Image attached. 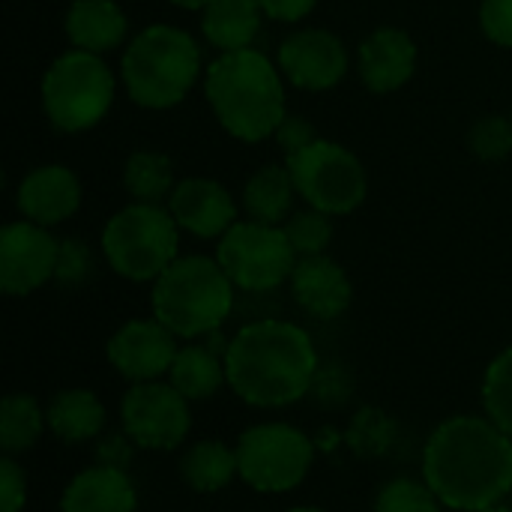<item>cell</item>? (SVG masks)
Masks as SVG:
<instances>
[{
  "label": "cell",
  "instance_id": "23",
  "mask_svg": "<svg viewBox=\"0 0 512 512\" xmlns=\"http://www.w3.org/2000/svg\"><path fill=\"white\" fill-rule=\"evenodd\" d=\"M228 381L225 375V357L216 354L210 345H186L177 351L174 366L168 372V384L183 393L189 402L210 399L222 384Z\"/></svg>",
  "mask_w": 512,
  "mask_h": 512
},
{
  "label": "cell",
  "instance_id": "22",
  "mask_svg": "<svg viewBox=\"0 0 512 512\" xmlns=\"http://www.w3.org/2000/svg\"><path fill=\"white\" fill-rule=\"evenodd\" d=\"M48 429L66 444L93 441L105 426V408L90 390H60L48 405Z\"/></svg>",
  "mask_w": 512,
  "mask_h": 512
},
{
  "label": "cell",
  "instance_id": "37",
  "mask_svg": "<svg viewBox=\"0 0 512 512\" xmlns=\"http://www.w3.org/2000/svg\"><path fill=\"white\" fill-rule=\"evenodd\" d=\"M315 138H318V135H315V129H312V123H309L306 117H297V114H288V117L279 123V129H276V141H279V147H282L285 156L300 153V150L309 147Z\"/></svg>",
  "mask_w": 512,
  "mask_h": 512
},
{
  "label": "cell",
  "instance_id": "18",
  "mask_svg": "<svg viewBox=\"0 0 512 512\" xmlns=\"http://www.w3.org/2000/svg\"><path fill=\"white\" fill-rule=\"evenodd\" d=\"M291 291L297 303L321 321L339 318L351 306V279L348 273L327 255H309L300 258L291 273Z\"/></svg>",
  "mask_w": 512,
  "mask_h": 512
},
{
  "label": "cell",
  "instance_id": "40",
  "mask_svg": "<svg viewBox=\"0 0 512 512\" xmlns=\"http://www.w3.org/2000/svg\"><path fill=\"white\" fill-rule=\"evenodd\" d=\"M174 6H180V9H204L210 0H171Z\"/></svg>",
  "mask_w": 512,
  "mask_h": 512
},
{
  "label": "cell",
  "instance_id": "26",
  "mask_svg": "<svg viewBox=\"0 0 512 512\" xmlns=\"http://www.w3.org/2000/svg\"><path fill=\"white\" fill-rule=\"evenodd\" d=\"M123 186L138 204H159L174 192L171 159L156 150H135L123 168Z\"/></svg>",
  "mask_w": 512,
  "mask_h": 512
},
{
  "label": "cell",
  "instance_id": "21",
  "mask_svg": "<svg viewBox=\"0 0 512 512\" xmlns=\"http://www.w3.org/2000/svg\"><path fill=\"white\" fill-rule=\"evenodd\" d=\"M261 3L258 0H210L201 15V30L210 45L225 51L252 48L261 30Z\"/></svg>",
  "mask_w": 512,
  "mask_h": 512
},
{
  "label": "cell",
  "instance_id": "29",
  "mask_svg": "<svg viewBox=\"0 0 512 512\" xmlns=\"http://www.w3.org/2000/svg\"><path fill=\"white\" fill-rule=\"evenodd\" d=\"M441 507V498L429 489L426 480L417 483L408 477L387 483L375 501V512H444Z\"/></svg>",
  "mask_w": 512,
  "mask_h": 512
},
{
  "label": "cell",
  "instance_id": "7",
  "mask_svg": "<svg viewBox=\"0 0 512 512\" xmlns=\"http://www.w3.org/2000/svg\"><path fill=\"white\" fill-rule=\"evenodd\" d=\"M180 249V225L159 204H129L102 231V252L114 273L129 282H156Z\"/></svg>",
  "mask_w": 512,
  "mask_h": 512
},
{
  "label": "cell",
  "instance_id": "28",
  "mask_svg": "<svg viewBox=\"0 0 512 512\" xmlns=\"http://www.w3.org/2000/svg\"><path fill=\"white\" fill-rule=\"evenodd\" d=\"M483 408L486 417L512 438V345L498 354L483 378Z\"/></svg>",
  "mask_w": 512,
  "mask_h": 512
},
{
  "label": "cell",
  "instance_id": "9",
  "mask_svg": "<svg viewBox=\"0 0 512 512\" xmlns=\"http://www.w3.org/2000/svg\"><path fill=\"white\" fill-rule=\"evenodd\" d=\"M216 261L240 291H273L291 279L297 252L285 228L267 222H234L216 246Z\"/></svg>",
  "mask_w": 512,
  "mask_h": 512
},
{
  "label": "cell",
  "instance_id": "14",
  "mask_svg": "<svg viewBox=\"0 0 512 512\" xmlns=\"http://www.w3.org/2000/svg\"><path fill=\"white\" fill-rule=\"evenodd\" d=\"M174 339L177 336L162 321L135 318L108 339V363L132 384L159 381L171 372L174 357L180 351Z\"/></svg>",
  "mask_w": 512,
  "mask_h": 512
},
{
  "label": "cell",
  "instance_id": "16",
  "mask_svg": "<svg viewBox=\"0 0 512 512\" xmlns=\"http://www.w3.org/2000/svg\"><path fill=\"white\" fill-rule=\"evenodd\" d=\"M15 204L24 219L51 228L78 210L81 183L66 165H39L18 183Z\"/></svg>",
  "mask_w": 512,
  "mask_h": 512
},
{
  "label": "cell",
  "instance_id": "42",
  "mask_svg": "<svg viewBox=\"0 0 512 512\" xmlns=\"http://www.w3.org/2000/svg\"><path fill=\"white\" fill-rule=\"evenodd\" d=\"M288 512H324V510H318V507H294V510H288Z\"/></svg>",
  "mask_w": 512,
  "mask_h": 512
},
{
  "label": "cell",
  "instance_id": "25",
  "mask_svg": "<svg viewBox=\"0 0 512 512\" xmlns=\"http://www.w3.org/2000/svg\"><path fill=\"white\" fill-rule=\"evenodd\" d=\"M237 474V450L225 447L222 441H198L186 450L180 462V477L195 492H222Z\"/></svg>",
  "mask_w": 512,
  "mask_h": 512
},
{
  "label": "cell",
  "instance_id": "10",
  "mask_svg": "<svg viewBox=\"0 0 512 512\" xmlns=\"http://www.w3.org/2000/svg\"><path fill=\"white\" fill-rule=\"evenodd\" d=\"M237 474L258 492L279 495L297 489L315 456V444L288 423H261L237 441Z\"/></svg>",
  "mask_w": 512,
  "mask_h": 512
},
{
  "label": "cell",
  "instance_id": "8",
  "mask_svg": "<svg viewBox=\"0 0 512 512\" xmlns=\"http://www.w3.org/2000/svg\"><path fill=\"white\" fill-rule=\"evenodd\" d=\"M288 171L300 198L327 216H345L366 198L363 162L336 141L315 138L309 147L288 156Z\"/></svg>",
  "mask_w": 512,
  "mask_h": 512
},
{
  "label": "cell",
  "instance_id": "38",
  "mask_svg": "<svg viewBox=\"0 0 512 512\" xmlns=\"http://www.w3.org/2000/svg\"><path fill=\"white\" fill-rule=\"evenodd\" d=\"M132 438L123 432V435H108L105 441H99L96 447V462L99 465H108V468H123L132 462Z\"/></svg>",
  "mask_w": 512,
  "mask_h": 512
},
{
  "label": "cell",
  "instance_id": "12",
  "mask_svg": "<svg viewBox=\"0 0 512 512\" xmlns=\"http://www.w3.org/2000/svg\"><path fill=\"white\" fill-rule=\"evenodd\" d=\"M60 243L45 225L30 219L9 222L0 231V288L9 297H24L54 279Z\"/></svg>",
  "mask_w": 512,
  "mask_h": 512
},
{
  "label": "cell",
  "instance_id": "27",
  "mask_svg": "<svg viewBox=\"0 0 512 512\" xmlns=\"http://www.w3.org/2000/svg\"><path fill=\"white\" fill-rule=\"evenodd\" d=\"M45 414L39 408V402L27 393H12L3 399L0 405V447L6 456H18L27 453L42 429H45Z\"/></svg>",
  "mask_w": 512,
  "mask_h": 512
},
{
  "label": "cell",
  "instance_id": "5",
  "mask_svg": "<svg viewBox=\"0 0 512 512\" xmlns=\"http://www.w3.org/2000/svg\"><path fill=\"white\" fill-rule=\"evenodd\" d=\"M234 309V282L216 258H177L153 282V318L180 339L216 333Z\"/></svg>",
  "mask_w": 512,
  "mask_h": 512
},
{
  "label": "cell",
  "instance_id": "1",
  "mask_svg": "<svg viewBox=\"0 0 512 512\" xmlns=\"http://www.w3.org/2000/svg\"><path fill=\"white\" fill-rule=\"evenodd\" d=\"M423 480L450 510L498 507L512 492V438L489 417H450L423 447Z\"/></svg>",
  "mask_w": 512,
  "mask_h": 512
},
{
  "label": "cell",
  "instance_id": "35",
  "mask_svg": "<svg viewBox=\"0 0 512 512\" xmlns=\"http://www.w3.org/2000/svg\"><path fill=\"white\" fill-rule=\"evenodd\" d=\"M312 393L321 405H342L351 396V375L342 366H321Z\"/></svg>",
  "mask_w": 512,
  "mask_h": 512
},
{
  "label": "cell",
  "instance_id": "36",
  "mask_svg": "<svg viewBox=\"0 0 512 512\" xmlns=\"http://www.w3.org/2000/svg\"><path fill=\"white\" fill-rule=\"evenodd\" d=\"M27 501V480L24 471L6 456L0 462V512H21Z\"/></svg>",
  "mask_w": 512,
  "mask_h": 512
},
{
  "label": "cell",
  "instance_id": "11",
  "mask_svg": "<svg viewBox=\"0 0 512 512\" xmlns=\"http://www.w3.org/2000/svg\"><path fill=\"white\" fill-rule=\"evenodd\" d=\"M123 432L144 450H174L192 429L189 399L171 384H132L120 405Z\"/></svg>",
  "mask_w": 512,
  "mask_h": 512
},
{
  "label": "cell",
  "instance_id": "33",
  "mask_svg": "<svg viewBox=\"0 0 512 512\" xmlns=\"http://www.w3.org/2000/svg\"><path fill=\"white\" fill-rule=\"evenodd\" d=\"M90 276V249L81 240H63L57 252L54 279L66 288H78Z\"/></svg>",
  "mask_w": 512,
  "mask_h": 512
},
{
  "label": "cell",
  "instance_id": "15",
  "mask_svg": "<svg viewBox=\"0 0 512 512\" xmlns=\"http://www.w3.org/2000/svg\"><path fill=\"white\" fill-rule=\"evenodd\" d=\"M168 210L183 231L201 240L222 237L237 222V204L231 192L207 177L180 180L168 198Z\"/></svg>",
  "mask_w": 512,
  "mask_h": 512
},
{
  "label": "cell",
  "instance_id": "2",
  "mask_svg": "<svg viewBox=\"0 0 512 512\" xmlns=\"http://www.w3.org/2000/svg\"><path fill=\"white\" fill-rule=\"evenodd\" d=\"M321 363L312 336L288 321H252L228 345L225 375L252 408H285L312 393Z\"/></svg>",
  "mask_w": 512,
  "mask_h": 512
},
{
  "label": "cell",
  "instance_id": "20",
  "mask_svg": "<svg viewBox=\"0 0 512 512\" xmlns=\"http://www.w3.org/2000/svg\"><path fill=\"white\" fill-rule=\"evenodd\" d=\"M129 21L114 0H75L66 12V36L75 48L105 54L126 39Z\"/></svg>",
  "mask_w": 512,
  "mask_h": 512
},
{
  "label": "cell",
  "instance_id": "6",
  "mask_svg": "<svg viewBox=\"0 0 512 512\" xmlns=\"http://www.w3.org/2000/svg\"><path fill=\"white\" fill-rule=\"evenodd\" d=\"M114 90L117 81L108 63L99 54L81 48L60 54L45 69L39 84L45 117L54 129L69 135L93 129L108 114Z\"/></svg>",
  "mask_w": 512,
  "mask_h": 512
},
{
  "label": "cell",
  "instance_id": "13",
  "mask_svg": "<svg viewBox=\"0 0 512 512\" xmlns=\"http://www.w3.org/2000/svg\"><path fill=\"white\" fill-rule=\"evenodd\" d=\"M279 69L300 90H330L348 72V51L336 33L306 27L279 45Z\"/></svg>",
  "mask_w": 512,
  "mask_h": 512
},
{
  "label": "cell",
  "instance_id": "31",
  "mask_svg": "<svg viewBox=\"0 0 512 512\" xmlns=\"http://www.w3.org/2000/svg\"><path fill=\"white\" fill-rule=\"evenodd\" d=\"M285 234L297 252V258H309V255H324V249L330 246L333 240V222L327 213L321 210H303V213H294L288 222H285Z\"/></svg>",
  "mask_w": 512,
  "mask_h": 512
},
{
  "label": "cell",
  "instance_id": "39",
  "mask_svg": "<svg viewBox=\"0 0 512 512\" xmlns=\"http://www.w3.org/2000/svg\"><path fill=\"white\" fill-rule=\"evenodd\" d=\"M258 3H261L267 18L291 24V21H303L315 9L318 0H258Z\"/></svg>",
  "mask_w": 512,
  "mask_h": 512
},
{
  "label": "cell",
  "instance_id": "3",
  "mask_svg": "<svg viewBox=\"0 0 512 512\" xmlns=\"http://www.w3.org/2000/svg\"><path fill=\"white\" fill-rule=\"evenodd\" d=\"M204 96L222 129L249 144L276 135L279 123L288 117L282 69L255 48L219 54L207 66Z\"/></svg>",
  "mask_w": 512,
  "mask_h": 512
},
{
  "label": "cell",
  "instance_id": "24",
  "mask_svg": "<svg viewBox=\"0 0 512 512\" xmlns=\"http://www.w3.org/2000/svg\"><path fill=\"white\" fill-rule=\"evenodd\" d=\"M294 192H297V186H294L288 165H264L246 180L243 207H246L249 219L276 225L288 216Z\"/></svg>",
  "mask_w": 512,
  "mask_h": 512
},
{
  "label": "cell",
  "instance_id": "34",
  "mask_svg": "<svg viewBox=\"0 0 512 512\" xmlns=\"http://www.w3.org/2000/svg\"><path fill=\"white\" fill-rule=\"evenodd\" d=\"M480 24L495 45L512 48V0H483Z\"/></svg>",
  "mask_w": 512,
  "mask_h": 512
},
{
  "label": "cell",
  "instance_id": "17",
  "mask_svg": "<svg viewBox=\"0 0 512 512\" xmlns=\"http://www.w3.org/2000/svg\"><path fill=\"white\" fill-rule=\"evenodd\" d=\"M417 69V45L399 27H378L360 45V75L369 90L393 93L411 81Z\"/></svg>",
  "mask_w": 512,
  "mask_h": 512
},
{
  "label": "cell",
  "instance_id": "41",
  "mask_svg": "<svg viewBox=\"0 0 512 512\" xmlns=\"http://www.w3.org/2000/svg\"><path fill=\"white\" fill-rule=\"evenodd\" d=\"M480 512H512L510 507H504V504H498V507H489V510H480Z\"/></svg>",
  "mask_w": 512,
  "mask_h": 512
},
{
  "label": "cell",
  "instance_id": "30",
  "mask_svg": "<svg viewBox=\"0 0 512 512\" xmlns=\"http://www.w3.org/2000/svg\"><path fill=\"white\" fill-rule=\"evenodd\" d=\"M393 438H396V423H393L387 414L375 411V408L360 411V414L354 417L351 429H348V444H351V450H354L357 456H366V459L387 453L390 444H393Z\"/></svg>",
  "mask_w": 512,
  "mask_h": 512
},
{
  "label": "cell",
  "instance_id": "4",
  "mask_svg": "<svg viewBox=\"0 0 512 512\" xmlns=\"http://www.w3.org/2000/svg\"><path fill=\"white\" fill-rule=\"evenodd\" d=\"M120 75L135 105L153 111L174 108L201 75V48L180 27L150 24L126 45Z\"/></svg>",
  "mask_w": 512,
  "mask_h": 512
},
{
  "label": "cell",
  "instance_id": "32",
  "mask_svg": "<svg viewBox=\"0 0 512 512\" xmlns=\"http://www.w3.org/2000/svg\"><path fill=\"white\" fill-rule=\"evenodd\" d=\"M468 147L474 156L486 159V162H498L512 153V117L501 114H489L483 120H477L471 126L468 135Z\"/></svg>",
  "mask_w": 512,
  "mask_h": 512
},
{
  "label": "cell",
  "instance_id": "19",
  "mask_svg": "<svg viewBox=\"0 0 512 512\" xmlns=\"http://www.w3.org/2000/svg\"><path fill=\"white\" fill-rule=\"evenodd\" d=\"M138 492L123 468L93 465L69 480L60 498V512H135Z\"/></svg>",
  "mask_w": 512,
  "mask_h": 512
}]
</instances>
